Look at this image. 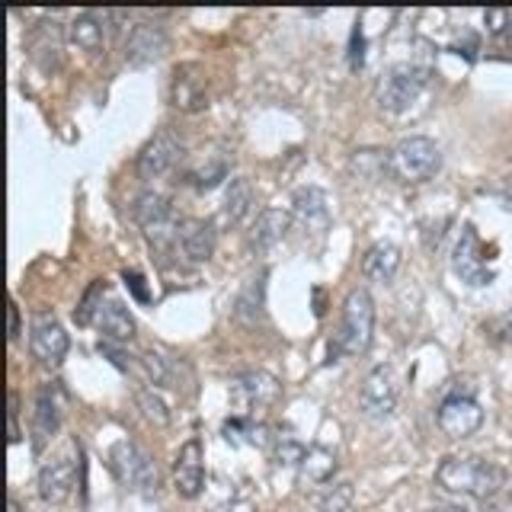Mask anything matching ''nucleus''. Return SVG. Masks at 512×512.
<instances>
[{
  "label": "nucleus",
  "instance_id": "1",
  "mask_svg": "<svg viewBox=\"0 0 512 512\" xmlns=\"http://www.w3.org/2000/svg\"><path fill=\"white\" fill-rule=\"evenodd\" d=\"M436 484L448 493L474 496V500H487L506 484V471L496 468L493 461L471 458V455H448L436 468Z\"/></svg>",
  "mask_w": 512,
  "mask_h": 512
},
{
  "label": "nucleus",
  "instance_id": "2",
  "mask_svg": "<svg viewBox=\"0 0 512 512\" xmlns=\"http://www.w3.org/2000/svg\"><path fill=\"white\" fill-rule=\"evenodd\" d=\"M375 330V301L368 288H352L343 301V320L340 330L330 340V359L333 356H362L372 346Z\"/></svg>",
  "mask_w": 512,
  "mask_h": 512
},
{
  "label": "nucleus",
  "instance_id": "3",
  "mask_svg": "<svg viewBox=\"0 0 512 512\" xmlns=\"http://www.w3.org/2000/svg\"><path fill=\"white\" fill-rule=\"evenodd\" d=\"M388 157H391L388 170H391V176L397 183H426L442 167L439 144L432 138H423V135L404 138Z\"/></svg>",
  "mask_w": 512,
  "mask_h": 512
},
{
  "label": "nucleus",
  "instance_id": "4",
  "mask_svg": "<svg viewBox=\"0 0 512 512\" xmlns=\"http://www.w3.org/2000/svg\"><path fill=\"white\" fill-rule=\"evenodd\" d=\"M426 84H429V64L420 61L394 64L378 84V103L388 112H404L407 106L416 103V96L423 93Z\"/></svg>",
  "mask_w": 512,
  "mask_h": 512
},
{
  "label": "nucleus",
  "instance_id": "5",
  "mask_svg": "<svg viewBox=\"0 0 512 512\" xmlns=\"http://www.w3.org/2000/svg\"><path fill=\"white\" fill-rule=\"evenodd\" d=\"M112 461V471L122 480L128 490L144 493V496H154L160 487V474H157V464L141 452L138 445L132 442H116L109 452Z\"/></svg>",
  "mask_w": 512,
  "mask_h": 512
},
{
  "label": "nucleus",
  "instance_id": "6",
  "mask_svg": "<svg viewBox=\"0 0 512 512\" xmlns=\"http://www.w3.org/2000/svg\"><path fill=\"white\" fill-rule=\"evenodd\" d=\"M279 381L266 372H244L231 381V407L240 420H253L256 410H266L279 400Z\"/></svg>",
  "mask_w": 512,
  "mask_h": 512
},
{
  "label": "nucleus",
  "instance_id": "7",
  "mask_svg": "<svg viewBox=\"0 0 512 512\" xmlns=\"http://www.w3.org/2000/svg\"><path fill=\"white\" fill-rule=\"evenodd\" d=\"M132 218L154 244H167L170 237H180V228H183V224L176 221L173 205L160 196V192H141L132 205Z\"/></svg>",
  "mask_w": 512,
  "mask_h": 512
},
{
  "label": "nucleus",
  "instance_id": "8",
  "mask_svg": "<svg viewBox=\"0 0 512 512\" xmlns=\"http://www.w3.org/2000/svg\"><path fill=\"white\" fill-rule=\"evenodd\" d=\"M68 333H64V327L58 324L55 314L48 311H39L36 317H32V327H29V349L32 356L39 359V365L45 368H58L64 362V356H68Z\"/></svg>",
  "mask_w": 512,
  "mask_h": 512
},
{
  "label": "nucleus",
  "instance_id": "9",
  "mask_svg": "<svg viewBox=\"0 0 512 512\" xmlns=\"http://www.w3.org/2000/svg\"><path fill=\"white\" fill-rule=\"evenodd\" d=\"M452 266L461 276V282H468V285H490L493 282L496 272L487 263L484 244H480L474 224H464V228H461V237H458L455 253H452Z\"/></svg>",
  "mask_w": 512,
  "mask_h": 512
},
{
  "label": "nucleus",
  "instance_id": "10",
  "mask_svg": "<svg viewBox=\"0 0 512 512\" xmlns=\"http://www.w3.org/2000/svg\"><path fill=\"white\" fill-rule=\"evenodd\" d=\"M436 420L448 439H468L484 426V410L471 394H452L439 404Z\"/></svg>",
  "mask_w": 512,
  "mask_h": 512
},
{
  "label": "nucleus",
  "instance_id": "11",
  "mask_svg": "<svg viewBox=\"0 0 512 512\" xmlns=\"http://www.w3.org/2000/svg\"><path fill=\"white\" fill-rule=\"evenodd\" d=\"M170 52V36L160 23H138L125 39V61L132 68H151Z\"/></svg>",
  "mask_w": 512,
  "mask_h": 512
},
{
  "label": "nucleus",
  "instance_id": "12",
  "mask_svg": "<svg viewBox=\"0 0 512 512\" xmlns=\"http://www.w3.org/2000/svg\"><path fill=\"white\" fill-rule=\"evenodd\" d=\"M400 397V381L391 365H375L372 372L365 375L362 391H359V404L368 416H391Z\"/></svg>",
  "mask_w": 512,
  "mask_h": 512
},
{
  "label": "nucleus",
  "instance_id": "13",
  "mask_svg": "<svg viewBox=\"0 0 512 512\" xmlns=\"http://www.w3.org/2000/svg\"><path fill=\"white\" fill-rule=\"evenodd\" d=\"M183 160V141L173 132H157L144 148L138 151V176L141 180H160Z\"/></svg>",
  "mask_w": 512,
  "mask_h": 512
},
{
  "label": "nucleus",
  "instance_id": "14",
  "mask_svg": "<svg viewBox=\"0 0 512 512\" xmlns=\"http://www.w3.org/2000/svg\"><path fill=\"white\" fill-rule=\"evenodd\" d=\"M77 487V464L71 455H52L39 468V496L45 503L61 506L71 500Z\"/></svg>",
  "mask_w": 512,
  "mask_h": 512
},
{
  "label": "nucleus",
  "instance_id": "15",
  "mask_svg": "<svg viewBox=\"0 0 512 512\" xmlns=\"http://www.w3.org/2000/svg\"><path fill=\"white\" fill-rule=\"evenodd\" d=\"M173 484L183 500H196L205 487V452L199 439H189L173 461Z\"/></svg>",
  "mask_w": 512,
  "mask_h": 512
},
{
  "label": "nucleus",
  "instance_id": "16",
  "mask_svg": "<svg viewBox=\"0 0 512 512\" xmlns=\"http://www.w3.org/2000/svg\"><path fill=\"white\" fill-rule=\"evenodd\" d=\"M170 103L183 112H202L208 106V80L199 64H180L170 80Z\"/></svg>",
  "mask_w": 512,
  "mask_h": 512
},
{
  "label": "nucleus",
  "instance_id": "17",
  "mask_svg": "<svg viewBox=\"0 0 512 512\" xmlns=\"http://www.w3.org/2000/svg\"><path fill=\"white\" fill-rule=\"evenodd\" d=\"M61 391L58 384H42L39 394H36V410H32V448L42 452L45 442L55 436L58 426H61Z\"/></svg>",
  "mask_w": 512,
  "mask_h": 512
},
{
  "label": "nucleus",
  "instance_id": "18",
  "mask_svg": "<svg viewBox=\"0 0 512 512\" xmlns=\"http://www.w3.org/2000/svg\"><path fill=\"white\" fill-rule=\"evenodd\" d=\"M180 244L183 253L192 263H205L212 260L215 244H218V224L212 218H189L180 228Z\"/></svg>",
  "mask_w": 512,
  "mask_h": 512
},
{
  "label": "nucleus",
  "instance_id": "19",
  "mask_svg": "<svg viewBox=\"0 0 512 512\" xmlns=\"http://www.w3.org/2000/svg\"><path fill=\"white\" fill-rule=\"evenodd\" d=\"M93 324L100 327V333L106 336V340H112V343L135 340V320H132V314H128V308L119 298H106L100 304V311H96Z\"/></svg>",
  "mask_w": 512,
  "mask_h": 512
},
{
  "label": "nucleus",
  "instance_id": "20",
  "mask_svg": "<svg viewBox=\"0 0 512 512\" xmlns=\"http://www.w3.org/2000/svg\"><path fill=\"white\" fill-rule=\"evenodd\" d=\"M292 228V212H282V208H266V212L256 218L253 231H250V250L253 253H266L279 244V240Z\"/></svg>",
  "mask_w": 512,
  "mask_h": 512
},
{
  "label": "nucleus",
  "instance_id": "21",
  "mask_svg": "<svg viewBox=\"0 0 512 512\" xmlns=\"http://www.w3.org/2000/svg\"><path fill=\"white\" fill-rule=\"evenodd\" d=\"M29 52L42 71H55L61 64V26L55 20H42L29 39Z\"/></svg>",
  "mask_w": 512,
  "mask_h": 512
},
{
  "label": "nucleus",
  "instance_id": "22",
  "mask_svg": "<svg viewBox=\"0 0 512 512\" xmlns=\"http://www.w3.org/2000/svg\"><path fill=\"white\" fill-rule=\"evenodd\" d=\"M397 269H400V247L391 244V240H381V244H375L362 260V276L368 282L388 285V282H394Z\"/></svg>",
  "mask_w": 512,
  "mask_h": 512
},
{
  "label": "nucleus",
  "instance_id": "23",
  "mask_svg": "<svg viewBox=\"0 0 512 512\" xmlns=\"http://www.w3.org/2000/svg\"><path fill=\"white\" fill-rule=\"evenodd\" d=\"M292 221L308 224V228H327L330 221V208H327V196L317 186H304L295 192L292 199Z\"/></svg>",
  "mask_w": 512,
  "mask_h": 512
},
{
  "label": "nucleus",
  "instance_id": "24",
  "mask_svg": "<svg viewBox=\"0 0 512 512\" xmlns=\"http://www.w3.org/2000/svg\"><path fill=\"white\" fill-rule=\"evenodd\" d=\"M253 205V186L247 176H234V180L228 183V189H224V202H221V215H218V224H224V228H234V224H240L247 218Z\"/></svg>",
  "mask_w": 512,
  "mask_h": 512
},
{
  "label": "nucleus",
  "instance_id": "25",
  "mask_svg": "<svg viewBox=\"0 0 512 512\" xmlns=\"http://www.w3.org/2000/svg\"><path fill=\"white\" fill-rule=\"evenodd\" d=\"M68 39L84 48V52H100L103 48V23L93 13H80L77 20L68 26Z\"/></svg>",
  "mask_w": 512,
  "mask_h": 512
},
{
  "label": "nucleus",
  "instance_id": "26",
  "mask_svg": "<svg viewBox=\"0 0 512 512\" xmlns=\"http://www.w3.org/2000/svg\"><path fill=\"white\" fill-rule=\"evenodd\" d=\"M333 471H336L333 452H327V448H320V445L308 448V455H304V461H301L304 480H311V484H330Z\"/></svg>",
  "mask_w": 512,
  "mask_h": 512
},
{
  "label": "nucleus",
  "instance_id": "27",
  "mask_svg": "<svg viewBox=\"0 0 512 512\" xmlns=\"http://www.w3.org/2000/svg\"><path fill=\"white\" fill-rule=\"evenodd\" d=\"M263 279H266V272H263L260 279H250L244 285V292L237 295V304H234L237 320H247V324L263 320Z\"/></svg>",
  "mask_w": 512,
  "mask_h": 512
},
{
  "label": "nucleus",
  "instance_id": "28",
  "mask_svg": "<svg viewBox=\"0 0 512 512\" xmlns=\"http://www.w3.org/2000/svg\"><path fill=\"white\" fill-rule=\"evenodd\" d=\"M228 160L224 157H215V160H208V164H199V167H192L189 170V186L192 189H199V192H208V189H215L221 180H228Z\"/></svg>",
  "mask_w": 512,
  "mask_h": 512
},
{
  "label": "nucleus",
  "instance_id": "29",
  "mask_svg": "<svg viewBox=\"0 0 512 512\" xmlns=\"http://www.w3.org/2000/svg\"><path fill=\"white\" fill-rule=\"evenodd\" d=\"M352 500H356V490H352L349 480H340V484H330L327 493L317 500L320 512H349Z\"/></svg>",
  "mask_w": 512,
  "mask_h": 512
},
{
  "label": "nucleus",
  "instance_id": "30",
  "mask_svg": "<svg viewBox=\"0 0 512 512\" xmlns=\"http://www.w3.org/2000/svg\"><path fill=\"white\" fill-rule=\"evenodd\" d=\"M103 295H106V285H103V282H93V285L87 288L84 301H80V304H77V311H74V320H77L80 327H87V324H93V320H96V311H100Z\"/></svg>",
  "mask_w": 512,
  "mask_h": 512
},
{
  "label": "nucleus",
  "instance_id": "31",
  "mask_svg": "<svg viewBox=\"0 0 512 512\" xmlns=\"http://www.w3.org/2000/svg\"><path fill=\"white\" fill-rule=\"evenodd\" d=\"M138 407H141L144 416H148V420H154L157 426H167V423H170V410H167V404H164V397H160L154 388H141V391H138Z\"/></svg>",
  "mask_w": 512,
  "mask_h": 512
},
{
  "label": "nucleus",
  "instance_id": "32",
  "mask_svg": "<svg viewBox=\"0 0 512 512\" xmlns=\"http://www.w3.org/2000/svg\"><path fill=\"white\" fill-rule=\"evenodd\" d=\"M272 445H276V464H285V468H295V464H298V468H301V461H304V455H308V448H304L298 439H292V436H288V432H285V436H282V432H279V436H276V442H272Z\"/></svg>",
  "mask_w": 512,
  "mask_h": 512
},
{
  "label": "nucleus",
  "instance_id": "33",
  "mask_svg": "<svg viewBox=\"0 0 512 512\" xmlns=\"http://www.w3.org/2000/svg\"><path fill=\"white\" fill-rule=\"evenodd\" d=\"M484 333L496 346H512V308L506 314H496L493 320L484 324Z\"/></svg>",
  "mask_w": 512,
  "mask_h": 512
},
{
  "label": "nucleus",
  "instance_id": "34",
  "mask_svg": "<svg viewBox=\"0 0 512 512\" xmlns=\"http://www.w3.org/2000/svg\"><path fill=\"white\" fill-rule=\"evenodd\" d=\"M484 23H487V29H490V36H503V32H509L512 13H509V10H487V13H484Z\"/></svg>",
  "mask_w": 512,
  "mask_h": 512
},
{
  "label": "nucleus",
  "instance_id": "35",
  "mask_svg": "<svg viewBox=\"0 0 512 512\" xmlns=\"http://www.w3.org/2000/svg\"><path fill=\"white\" fill-rule=\"evenodd\" d=\"M122 279H125L128 288H132V295H135L138 301H148V298H151V295H148V288H144V276H141V272H135V269L128 272V269H125V272H122Z\"/></svg>",
  "mask_w": 512,
  "mask_h": 512
},
{
  "label": "nucleus",
  "instance_id": "36",
  "mask_svg": "<svg viewBox=\"0 0 512 512\" xmlns=\"http://www.w3.org/2000/svg\"><path fill=\"white\" fill-rule=\"evenodd\" d=\"M20 442V397L10 391V445Z\"/></svg>",
  "mask_w": 512,
  "mask_h": 512
},
{
  "label": "nucleus",
  "instance_id": "37",
  "mask_svg": "<svg viewBox=\"0 0 512 512\" xmlns=\"http://www.w3.org/2000/svg\"><path fill=\"white\" fill-rule=\"evenodd\" d=\"M16 336H20V308L10 304V340H16Z\"/></svg>",
  "mask_w": 512,
  "mask_h": 512
},
{
  "label": "nucleus",
  "instance_id": "38",
  "mask_svg": "<svg viewBox=\"0 0 512 512\" xmlns=\"http://www.w3.org/2000/svg\"><path fill=\"white\" fill-rule=\"evenodd\" d=\"M215 512H256V506L253 503H231V506H221Z\"/></svg>",
  "mask_w": 512,
  "mask_h": 512
},
{
  "label": "nucleus",
  "instance_id": "39",
  "mask_svg": "<svg viewBox=\"0 0 512 512\" xmlns=\"http://www.w3.org/2000/svg\"><path fill=\"white\" fill-rule=\"evenodd\" d=\"M429 512H468L464 506H436V509H429Z\"/></svg>",
  "mask_w": 512,
  "mask_h": 512
},
{
  "label": "nucleus",
  "instance_id": "40",
  "mask_svg": "<svg viewBox=\"0 0 512 512\" xmlns=\"http://www.w3.org/2000/svg\"><path fill=\"white\" fill-rule=\"evenodd\" d=\"M7 512H23V506H20V500H16V496H10V503H7Z\"/></svg>",
  "mask_w": 512,
  "mask_h": 512
},
{
  "label": "nucleus",
  "instance_id": "41",
  "mask_svg": "<svg viewBox=\"0 0 512 512\" xmlns=\"http://www.w3.org/2000/svg\"><path fill=\"white\" fill-rule=\"evenodd\" d=\"M506 36H509V45H512V23H509V32H506Z\"/></svg>",
  "mask_w": 512,
  "mask_h": 512
}]
</instances>
